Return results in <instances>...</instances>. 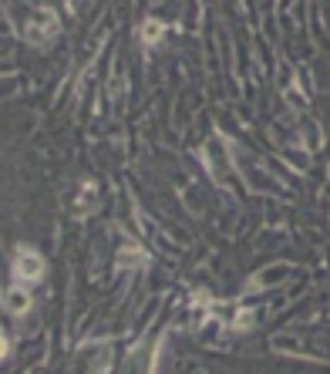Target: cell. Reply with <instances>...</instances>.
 <instances>
[{
  "label": "cell",
  "mask_w": 330,
  "mask_h": 374,
  "mask_svg": "<svg viewBox=\"0 0 330 374\" xmlns=\"http://www.w3.org/2000/svg\"><path fill=\"white\" fill-rule=\"evenodd\" d=\"M253 317H256L253 310H243V314L236 317V331H246V327H250V324H253Z\"/></svg>",
  "instance_id": "52a82bcc"
},
{
  "label": "cell",
  "mask_w": 330,
  "mask_h": 374,
  "mask_svg": "<svg viewBox=\"0 0 330 374\" xmlns=\"http://www.w3.org/2000/svg\"><path fill=\"white\" fill-rule=\"evenodd\" d=\"M14 273H17V280L24 283H34L44 277V260H40V253H34L31 246H20L17 253H14Z\"/></svg>",
  "instance_id": "6da1fadb"
},
{
  "label": "cell",
  "mask_w": 330,
  "mask_h": 374,
  "mask_svg": "<svg viewBox=\"0 0 330 374\" xmlns=\"http://www.w3.org/2000/svg\"><path fill=\"white\" fill-rule=\"evenodd\" d=\"M162 38H165V24H162V20L149 17L145 24H142V41H145L149 48H156V44H158Z\"/></svg>",
  "instance_id": "277c9868"
},
{
  "label": "cell",
  "mask_w": 330,
  "mask_h": 374,
  "mask_svg": "<svg viewBox=\"0 0 330 374\" xmlns=\"http://www.w3.org/2000/svg\"><path fill=\"white\" fill-rule=\"evenodd\" d=\"M138 263H145V253H138V250H132V243H125V250L118 253V266L128 270V266H138Z\"/></svg>",
  "instance_id": "8992f818"
},
{
  "label": "cell",
  "mask_w": 330,
  "mask_h": 374,
  "mask_svg": "<svg viewBox=\"0 0 330 374\" xmlns=\"http://www.w3.org/2000/svg\"><path fill=\"white\" fill-rule=\"evenodd\" d=\"M95 199H98V186L95 182H84V186H81L78 203H75V213H78V216H88V209L95 206Z\"/></svg>",
  "instance_id": "5b68a950"
},
{
  "label": "cell",
  "mask_w": 330,
  "mask_h": 374,
  "mask_svg": "<svg viewBox=\"0 0 330 374\" xmlns=\"http://www.w3.org/2000/svg\"><path fill=\"white\" fill-rule=\"evenodd\" d=\"M58 31V17H54V10H40V14H34V20L27 24V31H24V38L31 41V44H47L51 41V34Z\"/></svg>",
  "instance_id": "7a4b0ae2"
},
{
  "label": "cell",
  "mask_w": 330,
  "mask_h": 374,
  "mask_svg": "<svg viewBox=\"0 0 330 374\" xmlns=\"http://www.w3.org/2000/svg\"><path fill=\"white\" fill-rule=\"evenodd\" d=\"M3 307H7V314L20 317V314L31 310V294H27L24 287H10V290L3 294Z\"/></svg>",
  "instance_id": "3957f363"
}]
</instances>
